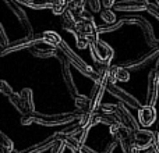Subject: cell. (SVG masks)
Segmentation results:
<instances>
[{"instance_id":"obj_1","label":"cell","mask_w":159,"mask_h":153,"mask_svg":"<svg viewBox=\"0 0 159 153\" xmlns=\"http://www.w3.org/2000/svg\"><path fill=\"white\" fill-rule=\"evenodd\" d=\"M59 50H60L61 53H63V56L67 59V61H69V64H71L73 67H74L75 70H78L80 72H81L84 76H87V78L92 79L93 82H98L99 81V74L95 71V70L92 68V67L89 66V64H87L84 60H82V57H80L77 53L74 52V50L71 49V47L69 46V43H66V42H61L60 46H59Z\"/></svg>"},{"instance_id":"obj_2","label":"cell","mask_w":159,"mask_h":153,"mask_svg":"<svg viewBox=\"0 0 159 153\" xmlns=\"http://www.w3.org/2000/svg\"><path fill=\"white\" fill-rule=\"evenodd\" d=\"M81 114V113H80ZM80 114L77 113H61V114H42V113H31L32 121L43 127H56V125H67L78 120Z\"/></svg>"},{"instance_id":"obj_3","label":"cell","mask_w":159,"mask_h":153,"mask_svg":"<svg viewBox=\"0 0 159 153\" xmlns=\"http://www.w3.org/2000/svg\"><path fill=\"white\" fill-rule=\"evenodd\" d=\"M91 57L93 59L96 64H102V66H110L113 57H115V50L110 45H107L106 42L101 41L91 45L89 47Z\"/></svg>"},{"instance_id":"obj_4","label":"cell","mask_w":159,"mask_h":153,"mask_svg":"<svg viewBox=\"0 0 159 153\" xmlns=\"http://www.w3.org/2000/svg\"><path fill=\"white\" fill-rule=\"evenodd\" d=\"M43 43L42 41V33H35L34 36H24L21 39H17L14 42H10L4 49H0V56H7L10 53L18 52V50H24V49H31L32 46Z\"/></svg>"},{"instance_id":"obj_5","label":"cell","mask_w":159,"mask_h":153,"mask_svg":"<svg viewBox=\"0 0 159 153\" xmlns=\"http://www.w3.org/2000/svg\"><path fill=\"white\" fill-rule=\"evenodd\" d=\"M126 20V24L130 25H137L144 33V38H145L147 43L151 47H159V42L158 39L155 38L154 29H152V25L147 21L145 18H143L141 15H130V17H124Z\"/></svg>"},{"instance_id":"obj_6","label":"cell","mask_w":159,"mask_h":153,"mask_svg":"<svg viewBox=\"0 0 159 153\" xmlns=\"http://www.w3.org/2000/svg\"><path fill=\"white\" fill-rule=\"evenodd\" d=\"M3 3L7 6L8 10L16 15L17 20H18V22L21 24L22 29H24V32H25V36H34L35 35V33H34V29H32V25H31L30 18H28L27 13L24 11V8L21 7V4L17 3L16 0H3Z\"/></svg>"},{"instance_id":"obj_7","label":"cell","mask_w":159,"mask_h":153,"mask_svg":"<svg viewBox=\"0 0 159 153\" xmlns=\"http://www.w3.org/2000/svg\"><path fill=\"white\" fill-rule=\"evenodd\" d=\"M158 57H159V47H151L148 52L143 53L141 56H138V57L133 59V60L124 61V63H121L120 66L123 67V68H126L127 71H130V70L135 71V70L143 68L144 66H147V64L151 63V61L157 60Z\"/></svg>"},{"instance_id":"obj_8","label":"cell","mask_w":159,"mask_h":153,"mask_svg":"<svg viewBox=\"0 0 159 153\" xmlns=\"http://www.w3.org/2000/svg\"><path fill=\"white\" fill-rule=\"evenodd\" d=\"M112 114L117 118L119 124H121L124 128L130 129V131H137V129H140L138 120H135V117L127 110V107L124 106L123 103L115 104V110H113Z\"/></svg>"},{"instance_id":"obj_9","label":"cell","mask_w":159,"mask_h":153,"mask_svg":"<svg viewBox=\"0 0 159 153\" xmlns=\"http://www.w3.org/2000/svg\"><path fill=\"white\" fill-rule=\"evenodd\" d=\"M155 134L149 129H137L133 131V143H134V149L137 152H145L154 146Z\"/></svg>"},{"instance_id":"obj_10","label":"cell","mask_w":159,"mask_h":153,"mask_svg":"<svg viewBox=\"0 0 159 153\" xmlns=\"http://www.w3.org/2000/svg\"><path fill=\"white\" fill-rule=\"evenodd\" d=\"M56 57H59V60H60L61 76H63V81H64V85H66L67 90H69V93L73 96V98H77L80 93H78V89H77V85H75V82H74V78H73L69 61H67V59L64 57L63 53H61L60 50L57 52V56H56Z\"/></svg>"},{"instance_id":"obj_11","label":"cell","mask_w":159,"mask_h":153,"mask_svg":"<svg viewBox=\"0 0 159 153\" xmlns=\"http://www.w3.org/2000/svg\"><path fill=\"white\" fill-rule=\"evenodd\" d=\"M158 93H159V75L155 70H151L148 72V79H147V96H145V104L147 106L155 107V103L158 102Z\"/></svg>"},{"instance_id":"obj_12","label":"cell","mask_w":159,"mask_h":153,"mask_svg":"<svg viewBox=\"0 0 159 153\" xmlns=\"http://www.w3.org/2000/svg\"><path fill=\"white\" fill-rule=\"evenodd\" d=\"M106 90H107V92H109L112 96L117 98L123 104H127V106L133 107V109H140V107H141V103L138 102V99L135 98V96H133L131 93H129L127 90H124V89H121V88H119L117 85L107 84V89H106Z\"/></svg>"},{"instance_id":"obj_13","label":"cell","mask_w":159,"mask_h":153,"mask_svg":"<svg viewBox=\"0 0 159 153\" xmlns=\"http://www.w3.org/2000/svg\"><path fill=\"white\" fill-rule=\"evenodd\" d=\"M148 0H120L113 4V11L119 13H140L145 11Z\"/></svg>"},{"instance_id":"obj_14","label":"cell","mask_w":159,"mask_h":153,"mask_svg":"<svg viewBox=\"0 0 159 153\" xmlns=\"http://www.w3.org/2000/svg\"><path fill=\"white\" fill-rule=\"evenodd\" d=\"M157 121V110L152 106H141L138 109V124L143 127H149Z\"/></svg>"},{"instance_id":"obj_15","label":"cell","mask_w":159,"mask_h":153,"mask_svg":"<svg viewBox=\"0 0 159 153\" xmlns=\"http://www.w3.org/2000/svg\"><path fill=\"white\" fill-rule=\"evenodd\" d=\"M30 52H31V55L35 56V57H38V59H49V57H56V56H57L59 49L46 46V45H45L43 47H41L39 45H36V46L31 47Z\"/></svg>"},{"instance_id":"obj_16","label":"cell","mask_w":159,"mask_h":153,"mask_svg":"<svg viewBox=\"0 0 159 153\" xmlns=\"http://www.w3.org/2000/svg\"><path fill=\"white\" fill-rule=\"evenodd\" d=\"M55 142H56V138H55V135H53V137H50V138H48V139L42 141V142L30 146V148H27L25 151H21L20 153H42V152L46 151V149L52 148V145Z\"/></svg>"},{"instance_id":"obj_17","label":"cell","mask_w":159,"mask_h":153,"mask_svg":"<svg viewBox=\"0 0 159 153\" xmlns=\"http://www.w3.org/2000/svg\"><path fill=\"white\" fill-rule=\"evenodd\" d=\"M42 41H43V43L46 45V46L59 49V46H60V43L63 42V39H61V36L59 35L57 32H55V31H45V32H42Z\"/></svg>"},{"instance_id":"obj_18","label":"cell","mask_w":159,"mask_h":153,"mask_svg":"<svg viewBox=\"0 0 159 153\" xmlns=\"http://www.w3.org/2000/svg\"><path fill=\"white\" fill-rule=\"evenodd\" d=\"M55 138H56V139H61V141H63L64 145H66V148H69L73 153H78V152H80L81 143H80L74 137H70V135H64V134H61V132L59 131V132H56V134H55Z\"/></svg>"},{"instance_id":"obj_19","label":"cell","mask_w":159,"mask_h":153,"mask_svg":"<svg viewBox=\"0 0 159 153\" xmlns=\"http://www.w3.org/2000/svg\"><path fill=\"white\" fill-rule=\"evenodd\" d=\"M61 27H63L64 31L67 32H75V28H77V20L74 18L70 10H66L63 14H61Z\"/></svg>"},{"instance_id":"obj_20","label":"cell","mask_w":159,"mask_h":153,"mask_svg":"<svg viewBox=\"0 0 159 153\" xmlns=\"http://www.w3.org/2000/svg\"><path fill=\"white\" fill-rule=\"evenodd\" d=\"M21 96V100L24 103V107L27 110V113H34L35 111V104H34V93H32V89L31 88H24L20 93Z\"/></svg>"},{"instance_id":"obj_21","label":"cell","mask_w":159,"mask_h":153,"mask_svg":"<svg viewBox=\"0 0 159 153\" xmlns=\"http://www.w3.org/2000/svg\"><path fill=\"white\" fill-rule=\"evenodd\" d=\"M59 3H60V0H30L27 6L31 7L32 10H45V8L52 10Z\"/></svg>"},{"instance_id":"obj_22","label":"cell","mask_w":159,"mask_h":153,"mask_svg":"<svg viewBox=\"0 0 159 153\" xmlns=\"http://www.w3.org/2000/svg\"><path fill=\"white\" fill-rule=\"evenodd\" d=\"M110 75L115 76L116 82H127L130 79V72L121 66H110Z\"/></svg>"},{"instance_id":"obj_23","label":"cell","mask_w":159,"mask_h":153,"mask_svg":"<svg viewBox=\"0 0 159 153\" xmlns=\"http://www.w3.org/2000/svg\"><path fill=\"white\" fill-rule=\"evenodd\" d=\"M85 4H87V2H85V0H73V2H70L69 8H67V10H70V13L74 15V18L78 20L80 15H81V14L85 11L84 10Z\"/></svg>"},{"instance_id":"obj_24","label":"cell","mask_w":159,"mask_h":153,"mask_svg":"<svg viewBox=\"0 0 159 153\" xmlns=\"http://www.w3.org/2000/svg\"><path fill=\"white\" fill-rule=\"evenodd\" d=\"M74 103L77 110H80V113H92L91 111V102L89 98L84 95H78L77 98H74Z\"/></svg>"},{"instance_id":"obj_25","label":"cell","mask_w":159,"mask_h":153,"mask_svg":"<svg viewBox=\"0 0 159 153\" xmlns=\"http://www.w3.org/2000/svg\"><path fill=\"white\" fill-rule=\"evenodd\" d=\"M93 117L95 113H81L78 117V124L81 129H89L93 125Z\"/></svg>"},{"instance_id":"obj_26","label":"cell","mask_w":159,"mask_h":153,"mask_svg":"<svg viewBox=\"0 0 159 153\" xmlns=\"http://www.w3.org/2000/svg\"><path fill=\"white\" fill-rule=\"evenodd\" d=\"M8 100H10V103L13 104V107L20 113V114H22V116L27 114V110H25V107H24V103H22V100H21L20 93L13 92L10 96H8Z\"/></svg>"},{"instance_id":"obj_27","label":"cell","mask_w":159,"mask_h":153,"mask_svg":"<svg viewBox=\"0 0 159 153\" xmlns=\"http://www.w3.org/2000/svg\"><path fill=\"white\" fill-rule=\"evenodd\" d=\"M101 18L105 24H113L116 22V14L112 8H105V10H101Z\"/></svg>"},{"instance_id":"obj_28","label":"cell","mask_w":159,"mask_h":153,"mask_svg":"<svg viewBox=\"0 0 159 153\" xmlns=\"http://www.w3.org/2000/svg\"><path fill=\"white\" fill-rule=\"evenodd\" d=\"M0 145H2L7 152H13V151H14V143H13V141H11L10 138H8L7 135H6L4 132L2 131V129H0Z\"/></svg>"},{"instance_id":"obj_29","label":"cell","mask_w":159,"mask_h":153,"mask_svg":"<svg viewBox=\"0 0 159 153\" xmlns=\"http://www.w3.org/2000/svg\"><path fill=\"white\" fill-rule=\"evenodd\" d=\"M74 38H75V45H77V47H80V49H87V47L91 46V42L85 36L80 35V33H74Z\"/></svg>"},{"instance_id":"obj_30","label":"cell","mask_w":159,"mask_h":153,"mask_svg":"<svg viewBox=\"0 0 159 153\" xmlns=\"http://www.w3.org/2000/svg\"><path fill=\"white\" fill-rule=\"evenodd\" d=\"M13 86H11L10 84H8L7 81H4V79H0V93H2L3 96H10L11 93H13Z\"/></svg>"},{"instance_id":"obj_31","label":"cell","mask_w":159,"mask_h":153,"mask_svg":"<svg viewBox=\"0 0 159 153\" xmlns=\"http://www.w3.org/2000/svg\"><path fill=\"white\" fill-rule=\"evenodd\" d=\"M145 11L148 14H151L152 17H155V18L159 21V6L157 3H147V7H145Z\"/></svg>"},{"instance_id":"obj_32","label":"cell","mask_w":159,"mask_h":153,"mask_svg":"<svg viewBox=\"0 0 159 153\" xmlns=\"http://www.w3.org/2000/svg\"><path fill=\"white\" fill-rule=\"evenodd\" d=\"M88 4V7L91 8V11L93 13H101L102 10V0H85Z\"/></svg>"},{"instance_id":"obj_33","label":"cell","mask_w":159,"mask_h":153,"mask_svg":"<svg viewBox=\"0 0 159 153\" xmlns=\"http://www.w3.org/2000/svg\"><path fill=\"white\" fill-rule=\"evenodd\" d=\"M64 149H66V145L61 139H56V142L52 145L50 148V153H63Z\"/></svg>"},{"instance_id":"obj_34","label":"cell","mask_w":159,"mask_h":153,"mask_svg":"<svg viewBox=\"0 0 159 153\" xmlns=\"http://www.w3.org/2000/svg\"><path fill=\"white\" fill-rule=\"evenodd\" d=\"M10 43V41H8V36H7V33H6V29H4V27L2 25V22H0V47L2 49H4L7 45Z\"/></svg>"},{"instance_id":"obj_35","label":"cell","mask_w":159,"mask_h":153,"mask_svg":"<svg viewBox=\"0 0 159 153\" xmlns=\"http://www.w3.org/2000/svg\"><path fill=\"white\" fill-rule=\"evenodd\" d=\"M116 146H117V141H116V139L110 141V142L106 145V149H105V152H103V153H112L113 151H115Z\"/></svg>"},{"instance_id":"obj_36","label":"cell","mask_w":159,"mask_h":153,"mask_svg":"<svg viewBox=\"0 0 159 153\" xmlns=\"http://www.w3.org/2000/svg\"><path fill=\"white\" fill-rule=\"evenodd\" d=\"M31 123H34L32 117H31V113H27V114H24L21 117V124L22 125H30Z\"/></svg>"},{"instance_id":"obj_37","label":"cell","mask_w":159,"mask_h":153,"mask_svg":"<svg viewBox=\"0 0 159 153\" xmlns=\"http://www.w3.org/2000/svg\"><path fill=\"white\" fill-rule=\"evenodd\" d=\"M155 141H154V153H159V131H155Z\"/></svg>"},{"instance_id":"obj_38","label":"cell","mask_w":159,"mask_h":153,"mask_svg":"<svg viewBox=\"0 0 159 153\" xmlns=\"http://www.w3.org/2000/svg\"><path fill=\"white\" fill-rule=\"evenodd\" d=\"M78 153H96V152L93 151L92 148H89V146L81 145V148H80V152H78Z\"/></svg>"},{"instance_id":"obj_39","label":"cell","mask_w":159,"mask_h":153,"mask_svg":"<svg viewBox=\"0 0 159 153\" xmlns=\"http://www.w3.org/2000/svg\"><path fill=\"white\" fill-rule=\"evenodd\" d=\"M116 3V0H102V6H103L105 8H110L113 7V4Z\"/></svg>"},{"instance_id":"obj_40","label":"cell","mask_w":159,"mask_h":153,"mask_svg":"<svg viewBox=\"0 0 159 153\" xmlns=\"http://www.w3.org/2000/svg\"><path fill=\"white\" fill-rule=\"evenodd\" d=\"M154 70L157 71V74L159 75V57L157 59V63H155V68H154Z\"/></svg>"},{"instance_id":"obj_41","label":"cell","mask_w":159,"mask_h":153,"mask_svg":"<svg viewBox=\"0 0 159 153\" xmlns=\"http://www.w3.org/2000/svg\"><path fill=\"white\" fill-rule=\"evenodd\" d=\"M16 2H17V3H20V4H24V6H27L30 0H16Z\"/></svg>"},{"instance_id":"obj_42","label":"cell","mask_w":159,"mask_h":153,"mask_svg":"<svg viewBox=\"0 0 159 153\" xmlns=\"http://www.w3.org/2000/svg\"><path fill=\"white\" fill-rule=\"evenodd\" d=\"M70 2H73V0H60V3H63V4H66V6H67V8H69Z\"/></svg>"},{"instance_id":"obj_43","label":"cell","mask_w":159,"mask_h":153,"mask_svg":"<svg viewBox=\"0 0 159 153\" xmlns=\"http://www.w3.org/2000/svg\"><path fill=\"white\" fill-rule=\"evenodd\" d=\"M0 153H7V151H6V149L3 148L2 145H0Z\"/></svg>"},{"instance_id":"obj_44","label":"cell","mask_w":159,"mask_h":153,"mask_svg":"<svg viewBox=\"0 0 159 153\" xmlns=\"http://www.w3.org/2000/svg\"><path fill=\"white\" fill-rule=\"evenodd\" d=\"M155 2H157V4H158V6H159V0H155Z\"/></svg>"},{"instance_id":"obj_45","label":"cell","mask_w":159,"mask_h":153,"mask_svg":"<svg viewBox=\"0 0 159 153\" xmlns=\"http://www.w3.org/2000/svg\"><path fill=\"white\" fill-rule=\"evenodd\" d=\"M7 153H11V152H7Z\"/></svg>"},{"instance_id":"obj_46","label":"cell","mask_w":159,"mask_h":153,"mask_svg":"<svg viewBox=\"0 0 159 153\" xmlns=\"http://www.w3.org/2000/svg\"><path fill=\"white\" fill-rule=\"evenodd\" d=\"M158 131H159V128H158Z\"/></svg>"},{"instance_id":"obj_47","label":"cell","mask_w":159,"mask_h":153,"mask_svg":"<svg viewBox=\"0 0 159 153\" xmlns=\"http://www.w3.org/2000/svg\"><path fill=\"white\" fill-rule=\"evenodd\" d=\"M137 153H138V152H137Z\"/></svg>"}]
</instances>
